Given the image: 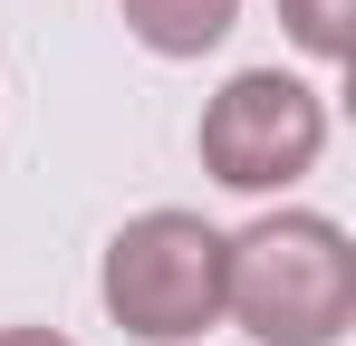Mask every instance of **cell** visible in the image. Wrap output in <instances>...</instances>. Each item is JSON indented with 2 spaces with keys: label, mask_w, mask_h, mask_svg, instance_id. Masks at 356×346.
<instances>
[{
  "label": "cell",
  "mask_w": 356,
  "mask_h": 346,
  "mask_svg": "<svg viewBox=\"0 0 356 346\" xmlns=\"http://www.w3.org/2000/svg\"><path fill=\"white\" fill-rule=\"evenodd\" d=\"M116 10L154 58H202V49H222L232 19H241V0H116Z\"/></svg>",
  "instance_id": "obj_4"
},
{
  "label": "cell",
  "mask_w": 356,
  "mask_h": 346,
  "mask_svg": "<svg viewBox=\"0 0 356 346\" xmlns=\"http://www.w3.org/2000/svg\"><path fill=\"white\" fill-rule=\"evenodd\" d=\"M222 318L260 346H337L356 327V240L327 212H260L222 231Z\"/></svg>",
  "instance_id": "obj_1"
},
{
  "label": "cell",
  "mask_w": 356,
  "mask_h": 346,
  "mask_svg": "<svg viewBox=\"0 0 356 346\" xmlns=\"http://www.w3.org/2000/svg\"><path fill=\"white\" fill-rule=\"evenodd\" d=\"M97 298L135 346H202L222 327V231L202 212H135L106 240Z\"/></svg>",
  "instance_id": "obj_2"
},
{
  "label": "cell",
  "mask_w": 356,
  "mask_h": 346,
  "mask_svg": "<svg viewBox=\"0 0 356 346\" xmlns=\"http://www.w3.org/2000/svg\"><path fill=\"white\" fill-rule=\"evenodd\" d=\"M280 29H289L318 67H337L347 39H356V0H280Z\"/></svg>",
  "instance_id": "obj_5"
},
{
  "label": "cell",
  "mask_w": 356,
  "mask_h": 346,
  "mask_svg": "<svg viewBox=\"0 0 356 346\" xmlns=\"http://www.w3.org/2000/svg\"><path fill=\"white\" fill-rule=\"evenodd\" d=\"M193 145H202V173L222 192L270 202V192H289V183L318 173V154H327V97L308 77H289V67H241L202 106Z\"/></svg>",
  "instance_id": "obj_3"
},
{
  "label": "cell",
  "mask_w": 356,
  "mask_h": 346,
  "mask_svg": "<svg viewBox=\"0 0 356 346\" xmlns=\"http://www.w3.org/2000/svg\"><path fill=\"white\" fill-rule=\"evenodd\" d=\"M0 346H67L58 327H0Z\"/></svg>",
  "instance_id": "obj_6"
}]
</instances>
